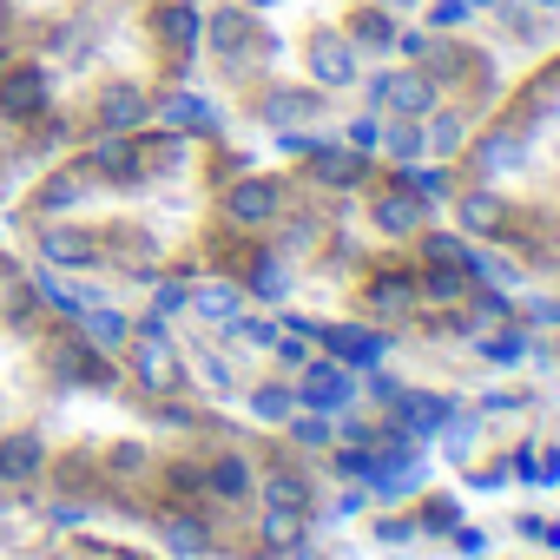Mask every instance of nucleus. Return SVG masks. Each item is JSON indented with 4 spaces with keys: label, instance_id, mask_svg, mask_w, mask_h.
Here are the masks:
<instances>
[{
    "label": "nucleus",
    "instance_id": "nucleus-12",
    "mask_svg": "<svg viewBox=\"0 0 560 560\" xmlns=\"http://www.w3.org/2000/svg\"><path fill=\"white\" fill-rule=\"evenodd\" d=\"M40 468V442L34 435H14V442H0V481H21Z\"/></svg>",
    "mask_w": 560,
    "mask_h": 560
},
{
    "label": "nucleus",
    "instance_id": "nucleus-10",
    "mask_svg": "<svg viewBox=\"0 0 560 560\" xmlns=\"http://www.w3.org/2000/svg\"><path fill=\"white\" fill-rule=\"evenodd\" d=\"M376 224H383V231H396V237H402V231H416V224H422V198H416V191L383 198V205H376Z\"/></svg>",
    "mask_w": 560,
    "mask_h": 560
},
{
    "label": "nucleus",
    "instance_id": "nucleus-9",
    "mask_svg": "<svg viewBox=\"0 0 560 560\" xmlns=\"http://www.w3.org/2000/svg\"><path fill=\"white\" fill-rule=\"evenodd\" d=\"M159 113H165L172 126H191V132H218V113H211V106H205L198 93H172V100H165Z\"/></svg>",
    "mask_w": 560,
    "mask_h": 560
},
{
    "label": "nucleus",
    "instance_id": "nucleus-18",
    "mask_svg": "<svg viewBox=\"0 0 560 560\" xmlns=\"http://www.w3.org/2000/svg\"><path fill=\"white\" fill-rule=\"evenodd\" d=\"M264 501H270V508H291V514H298V508L311 501V488H304V475H264Z\"/></svg>",
    "mask_w": 560,
    "mask_h": 560
},
{
    "label": "nucleus",
    "instance_id": "nucleus-4",
    "mask_svg": "<svg viewBox=\"0 0 560 560\" xmlns=\"http://www.w3.org/2000/svg\"><path fill=\"white\" fill-rule=\"evenodd\" d=\"M311 73H317V86H350L357 80V54L337 34H317L311 40Z\"/></svg>",
    "mask_w": 560,
    "mask_h": 560
},
{
    "label": "nucleus",
    "instance_id": "nucleus-29",
    "mask_svg": "<svg viewBox=\"0 0 560 560\" xmlns=\"http://www.w3.org/2000/svg\"><path fill=\"white\" fill-rule=\"evenodd\" d=\"M429 145H435V152H455V145H462V119H455V113H442V119L429 126Z\"/></svg>",
    "mask_w": 560,
    "mask_h": 560
},
{
    "label": "nucleus",
    "instance_id": "nucleus-6",
    "mask_svg": "<svg viewBox=\"0 0 560 560\" xmlns=\"http://www.w3.org/2000/svg\"><path fill=\"white\" fill-rule=\"evenodd\" d=\"M152 106H145V93L139 86H106V100H100V126L106 132H126V126H139Z\"/></svg>",
    "mask_w": 560,
    "mask_h": 560
},
{
    "label": "nucleus",
    "instance_id": "nucleus-37",
    "mask_svg": "<svg viewBox=\"0 0 560 560\" xmlns=\"http://www.w3.org/2000/svg\"><path fill=\"white\" fill-rule=\"evenodd\" d=\"M475 324H481V330H494V324H501V298H494V291H481V304H475Z\"/></svg>",
    "mask_w": 560,
    "mask_h": 560
},
{
    "label": "nucleus",
    "instance_id": "nucleus-30",
    "mask_svg": "<svg viewBox=\"0 0 560 560\" xmlns=\"http://www.w3.org/2000/svg\"><path fill=\"white\" fill-rule=\"evenodd\" d=\"M291 435H298V442H311V448H324V442H330V422H324V416H298V422H291Z\"/></svg>",
    "mask_w": 560,
    "mask_h": 560
},
{
    "label": "nucleus",
    "instance_id": "nucleus-17",
    "mask_svg": "<svg viewBox=\"0 0 560 560\" xmlns=\"http://www.w3.org/2000/svg\"><path fill=\"white\" fill-rule=\"evenodd\" d=\"M93 165H100V172H113V178H132V172H139V152H132V139H119V132H113V139L93 152Z\"/></svg>",
    "mask_w": 560,
    "mask_h": 560
},
{
    "label": "nucleus",
    "instance_id": "nucleus-34",
    "mask_svg": "<svg viewBox=\"0 0 560 560\" xmlns=\"http://www.w3.org/2000/svg\"><path fill=\"white\" fill-rule=\"evenodd\" d=\"M468 448H475V429H468V422H448V455L468 462Z\"/></svg>",
    "mask_w": 560,
    "mask_h": 560
},
{
    "label": "nucleus",
    "instance_id": "nucleus-41",
    "mask_svg": "<svg viewBox=\"0 0 560 560\" xmlns=\"http://www.w3.org/2000/svg\"><path fill=\"white\" fill-rule=\"evenodd\" d=\"M244 8H277V0H244Z\"/></svg>",
    "mask_w": 560,
    "mask_h": 560
},
{
    "label": "nucleus",
    "instance_id": "nucleus-36",
    "mask_svg": "<svg viewBox=\"0 0 560 560\" xmlns=\"http://www.w3.org/2000/svg\"><path fill=\"white\" fill-rule=\"evenodd\" d=\"M376 139H383V126H376V119H357V126H350V145H357V152H370Z\"/></svg>",
    "mask_w": 560,
    "mask_h": 560
},
{
    "label": "nucleus",
    "instance_id": "nucleus-20",
    "mask_svg": "<svg viewBox=\"0 0 560 560\" xmlns=\"http://www.w3.org/2000/svg\"><path fill=\"white\" fill-rule=\"evenodd\" d=\"M291 389H277V383H264V389H250V416H264V422H291Z\"/></svg>",
    "mask_w": 560,
    "mask_h": 560
},
{
    "label": "nucleus",
    "instance_id": "nucleus-19",
    "mask_svg": "<svg viewBox=\"0 0 560 560\" xmlns=\"http://www.w3.org/2000/svg\"><path fill=\"white\" fill-rule=\"evenodd\" d=\"M311 113H317V93H277V100L264 106L270 126H291V119H311Z\"/></svg>",
    "mask_w": 560,
    "mask_h": 560
},
{
    "label": "nucleus",
    "instance_id": "nucleus-26",
    "mask_svg": "<svg viewBox=\"0 0 560 560\" xmlns=\"http://www.w3.org/2000/svg\"><path fill=\"white\" fill-rule=\"evenodd\" d=\"M244 34H250V27H244V14H218V21H211L218 54H237V47H244Z\"/></svg>",
    "mask_w": 560,
    "mask_h": 560
},
{
    "label": "nucleus",
    "instance_id": "nucleus-8",
    "mask_svg": "<svg viewBox=\"0 0 560 560\" xmlns=\"http://www.w3.org/2000/svg\"><path fill=\"white\" fill-rule=\"evenodd\" d=\"M324 343L343 357V363H383V337L376 330H357V324H337V330H324Z\"/></svg>",
    "mask_w": 560,
    "mask_h": 560
},
{
    "label": "nucleus",
    "instance_id": "nucleus-39",
    "mask_svg": "<svg viewBox=\"0 0 560 560\" xmlns=\"http://www.w3.org/2000/svg\"><path fill=\"white\" fill-rule=\"evenodd\" d=\"M488 357H494V363H514V357H521V337H494Z\"/></svg>",
    "mask_w": 560,
    "mask_h": 560
},
{
    "label": "nucleus",
    "instance_id": "nucleus-22",
    "mask_svg": "<svg viewBox=\"0 0 560 560\" xmlns=\"http://www.w3.org/2000/svg\"><path fill=\"white\" fill-rule=\"evenodd\" d=\"M159 34H165L172 47H191V40H198V14H191V8H165V14H159Z\"/></svg>",
    "mask_w": 560,
    "mask_h": 560
},
{
    "label": "nucleus",
    "instance_id": "nucleus-25",
    "mask_svg": "<svg viewBox=\"0 0 560 560\" xmlns=\"http://www.w3.org/2000/svg\"><path fill=\"white\" fill-rule=\"evenodd\" d=\"M442 422H448V402H442V396H416V402H409V429H416V435H429V429H442Z\"/></svg>",
    "mask_w": 560,
    "mask_h": 560
},
{
    "label": "nucleus",
    "instance_id": "nucleus-16",
    "mask_svg": "<svg viewBox=\"0 0 560 560\" xmlns=\"http://www.w3.org/2000/svg\"><path fill=\"white\" fill-rule=\"evenodd\" d=\"M165 547H172L178 560H198V553H205V527H198L191 514H172V521H165Z\"/></svg>",
    "mask_w": 560,
    "mask_h": 560
},
{
    "label": "nucleus",
    "instance_id": "nucleus-14",
    "mask_svg": "<svg viewBox=\"0 0 560 560\" xmlns=\"http://www.w3.org/2000/svg\"><path fill=\"white\" fill-rule=\"evenodd\" d=\"M40 250H47V264H93V237H80V231H47Z\"/></svg>",
    "mask_w": 560,
    "mask_h": 560
},
{
    "label": "nucleus",
    "instance_id": "nucleus-15",
    "mask_svg": "<svg viewBox=\"0 0 560 560\" xmlns=\"http://www.w3.org/2000/svg\"><path fill=\"white\" fill-rule=\"evenodd\" d=\"M237 298H244V291H231V284H205L191 304H198V317H211V324H237Z\"/></svg>",
    "mask_w": 560,
    "mask_h": 560
},
{
    "label": "nucleus",
    "instance_id": "nucleus-5",
    "mask_svg": "<svg viewBox=\"0 0 560 560\" xmlns=\"http://www.w3.org/2000/svg\"><path fill=\"white\" fill-rule=\"evenodd\" d=\"M370 93H376V100H389L402 119H422V113L435 106V86H429V80H376Z\"/></svg>",
    "mask_w": 560,
    "mask_h": 560
},
{
    "label": "nucleus",
    "instance_id": "nucleus-42",
    "mask_svg": "<svg viewBox=\"0 0 560 560\" xmlns=\"http://www.w3.org/2000/svg\"><path fill=\"white\" fill-rule=\"evenodd\" d=\"M547 8H560V0H547Z\"/></svg>",
    "mask_w": 560,
    "mask_h": 560
},
{
    "label": "nucleus",
    "instance_id": "nucleus-3",
    "mask_svg": "<svg viewBox=\"0 0 560 560\" xmlns=\"http://www.w3.org/2000/svg\"><path fill=\"white\" fill-rule=\"evenodd\" d=\"M277 205H284V198H277V185H270V178H244V185L224 198V211H231L237 224H270V218H277Z\"/></svg>",
    "mask_w": 560,
    "mask_h": 560
},
{
    "label": "nucleus",
    "instance_id": "nucleus-2",
    "mask_svg": "<svg viewBox=\"0 0 560 560\" xmlns=\"http://www.w3.org/2000/svg\"><path fill=\"white\" fill-rule=\"evenodd\" d=\"M40 106H47V73H40V67L0 73V113H8V119H34Z\"/></svg>",
    "mask_w": 560,
    "mask_h": 560
},
{
    "label": "nucleus",
    "instance_id": "nucleus-31",
    "mask_svg": "<svg viewBox=\"0 0 560 560\" xmlns=\"http://www.w3.org/2000/svg\"><path fill=\"white\" fill-rule=\"evenodd\" d=\"M389 152H396V159H416V152H422V132H416V119L389 132Z\"/></svg>",
    "mask_w": 560,
    "mask_h": 560
},
{
    "label": "nucleus",
    "instance_id": "nucleus-33",
    "mask_svg": "<svg viewBox=\"0 0 560 560\" xmlns=\"http://www.w3.org/2000/svg\"><path fill=\"white\" fill-rule=\"evenodd\" d=\"M409 191H416V198H442L448 178H442V172H409Z\"/></svg>",
    "mask_w": 560,
    "mask_h": 560
},
{
    "label": "nucleus",
    "instance_id": "nucleus-13",
    "mask_svg": "<svg viewBox=\"0 0 560 560\" xmlns=\"http://www.w3.org/2000/svg\"><path fill=\"white\" fill-rule=\"evenodd\" d=\"M311 159H317V178H324V185H357V178H363V159H357V152H330V145H317Z\"/></svg>",
    "mask_w": 560,
    "mask_h": 560
},
{
    "label": "nucleus",
    "instance_id": "nucleus-27",
    "mask_svg": "<svg viewBox=\"0 0 560 560\" xmlns=\"http://www.w3.org/2000/svg\"><path fill=\"white\" fill-rule=\"evenodd\" d=\"M250 291H257V298H277V291H284V264H277V257H257Z\"/></svg>",
    "mask_w": 560,
    "mask_h": 560
},
{
    "label": "nucleus",
    "instance_id": "nucleus-35",
    "mask_svg": "<svg viewBox=\"0 0 560 560\" xmlns=\"http://www.w3.org/2000/svg\"><path fill=\"white\" fill-rule=\"evenodd\" d=\"M422 291H429V298H462V277H455V270H435Z\"/></svg>",
    "mask_w": 560,
    "mask_h": 560
},
{
    "label": "nucleus",
    "instance_id": "nucleus-38",
    "mask_svg": "<svg viewBox=\"0 0 560 560\" xmlns=\"http://www.w3.org/2000/svg\"><path fill=\"white\" fill-rule=\"evenodd\" d=\"M357 34H363V40H370V47H383V40H389V21H383V14H370V21H363V27H357Z\"/></svg>",
    "mask_w": 560,
    "mask_h": 560
},
{
    "label": "nucleus",
    "instance_id": "nucleus-28",
    "mask_svg": "<svg viewBox=\"0 0 560 560\" xmlns=\"http://www.w3.org/2000/svg\"><path fill=\"white\" fill-rule=\"evenodd\" d=\"M409 291H416L409 277H383V284H376V311H389V317H396V311L409 304Z\"/></svg>",
    "mask_w": 560,
    "mask_h": 560
},
{
    "label": "nucleus",
    "instance_id": "nucleus-24",
    "mask_svg": "<svg viewBox=\"0 0 560 560\" xmlns=\"http://www.w3.org/2000/svg\"><path fill=\"white\" fill-rule=\"evenodd\" d=\"M211 488H218V494H224V501H237V494H244V488H250V468H244V462H237V455H224V462H218V468H211Z\"/></svg>",
    "mask_w": 560,
    "mask_h": 560
},
{
    "label": "nucleus",
    "instance_id": "nucleus-21",
    "mask_svg": "<svg viewBox=\"0 0 560 560\" xmlns=\"http://www.w3.org/2000/svg\"><path fill=\"white\" fill-rule=\"evenodd\" d=\"M462 224H468V231H494V224H501V198H494V191L462 198Z\"/></svg>",
    "mask_w": 560,
    "mask_h": 560
},
{
    "label": "nucleus",
    "instance_id": "nucleus-32",
    "mask_svg": "<svg viewBox=\"0 0 560 560\" xmlns=\"http://www.w3.org/2000/svg\"><path fill=\"white\" fill-rule=\"evenodd\" d=\"M422 250H429L435 264H462V244H455L448 231H435V237H422Z\"/></svg>",
    "mask_w": 560,
    "mask_h": 560
},
{
    "label": "nucleus",
    "instance_id": "nucleus-40",
    "mask_svg": "<svg viewBox=\"0 0 560 560\" xmlns=\"http://www.w3.org/2000/svg\"><path fill=\"white\" fill-rule=\"evenodd\" d=\"M383 8H416V0H383Z\"/></svg>",
    "mask_w": 560,
    "mask_h": 560
},
{
    "label": "nucleus",
    "instance_id": "nucleus-7",
    "mask_svg": "<svg viewBox=\"0 0 560 560\" xmlns=\"http://www.w3.org/2000/svg\"><path fill=\"white\" fill-rule=\"evenodd\" d=\"M139 383H145L152 396L178 389V357H172V343H165V337H152V343L139 350Z\"/></svg>",
    "mask_w": 560,
    "mask_h": 560
},
{
    "label": "nucleus",
    "instance_id": "nucleus-23",
    "mask_svg": "<svg viewBox=\"0 0 560 560\" xmlns=\"http://www.w3.org/2000/svg\"><path fill=\"white\" fill-rule=\"evenodd\" d=\"M527 159V145L514 139V132H494L488 145H481V165H494V172H508V165H521Z\"/></svg>",
    "mask_w": 560,
    "mask_h": 560
},
{
    "label": "nucleus",
    "instance_id": "nucleus-11",
    "mask_svg": "<svg viewBox=\"0 0 560 560\" xmlns=\"http://www.w3.org/2000/svg\"><path fill=\"white\" fill-rule=\"evenodd\" d=\"M80 330H86V337H93V343H106V350H119V343H126V337H132V324H126V317H119V311H93V304H86V311H80Z\"/></svg>",
    "mask_w": 560,
    "mask_h": 560
},
{
    "label": "nucleus",
    "instance_id": "nucleus-1",
    "mask_svg": "<svg viewBox=\"0 0 560 560\" xmlns=\"http://www.w3.org/2000/svg\"><path fill=\"white\" fill-rule=\"evenodd\" d=\"M350 396H357V383H350L343 363H311V376H304V389H298V402H311L317 416L350 409Z\"/></svg>",
    "mask_w": 560,
    "mask_h": 560
}]
</instances>
